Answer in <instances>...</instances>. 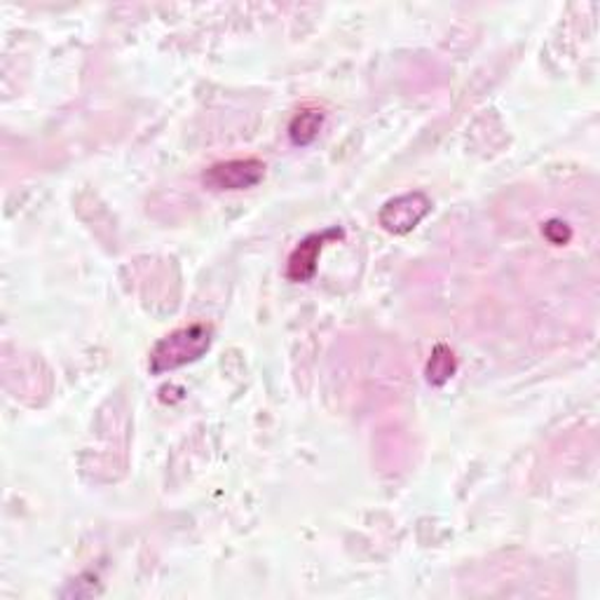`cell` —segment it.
I'll return each mask as SVG.
<instances>
[{
  "mask_svg": "<svg viewBox=\"0 0 600 600\" xmlns=\"http://www.w3.org/2000/svg\"><path fill=\"white\" fill-rule=\"evenodd\" d=\"M211 343H214V328L209 324H190L177 328V331L155 343L150 350V373L162 376L202 359L209 352Z\"/></svg>",
  "mask_w": 600,
  "mask_h": 600,
  "instance_id": "1",
  "label": "cell"
},
{
  "mask_svg": "<svg viewBox=\"0 0 600 600\" xmlns=\"http://www.w3.org/2000/svg\"><path fill=\"white\" fill-rule=\"evenodd\" d=\"M432 207V200L424 196L422 190L406 192V196H399L382 204L378 221L387 232H392V235H409V232L415 230L420 221L430 214Z\"/></svg>",
  "mask_w": 600,
  "mask_h": 600,
  "instance_id": "2",
  "label": "cell"
},
{
  "mask_svg": "<svg viewBox=\"0 0 600 600\" xmlns=\"http://www.w3.org/2000/svg\"><path fill=\"white\" fill-rule=\"evenodd\" d=\"M265 179V162L259 158H242L211 165L202 181L211 190H246L254 188Z\"/></svg>",
  "mask_w": 600,
  "mask_h": 600,
  "instance_id": "3",
  "label": "cell"
},
{
  "mask_svg": "<svg viewBox=\"0 0 600 600\" xmlns=\"http://www.w3.org/2000/svg\"><path fill=\"white\" fill-rule=\"evenodd\" d=\"M343 230L340 228H328L324 232H315V235H307L288 256L286 263V277L292 282L305 284L317 275V263L324 246L331 240H340Z\"/></svg>",
  "mask_w": 600,
  "mask_h": 600,
  "instance_id": "4",
  "label": "cell"
},
{
  "mask_svg": "<svg viewBox=\"0 0 600 600\" xmlns=\"http://www.w3.org/2000/svg\"><path fill=\"white\" fill-rule=\"evenodd\" d=\"M324 110L319 108H305L301 110L296 118L288 125V137H292L294 146H309L317 137L324 127Z\"/></svg>",
  "mask_w": 600,
  "mask_h": 600,
  "instance_id": "5",
  "label": "cell"
},
{
  "mask_svg": "<svg viewBox=\"0 0 600 600\" xmlns=\"http://www.w3.org/2000/svg\"><path fill=\"white\" fill-rule=\"evenodd\" d=\"M455 371H457L455 352L451 350L449 345L439 343L432 350L430 361H428V371H424V376H428V382L434 387H441L455 376Z\"/></svg>",
  "mask_w": 600,
  "mask_h": 600,
  "instance_id": "6",
  "label": "cell"
},
{
  "mask_svg": "<svg viewBox=\"0 0 600 600\" xmlns=\"http://www.w3.org/2000/svg\"><path fill=\"white\" fill-rule=\"evenodd\" d=\"M541 235H545V238H547L551 244H556V246H564V244H568V242H570V238H572V230H570V225H568V223L554 219V221L545 223V228H541Z\"/></svg>",
  "mask_w": 600,
  "mask_h": 600,
  "instance_id": "7",
  "label": "cell"
}]
</instances>
